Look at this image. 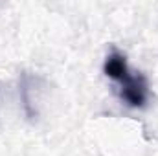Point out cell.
<instances>
[{
  "label": "cell",
  "mask_w": 158,
  "mask_h": 156,
  "mask_svg": "<svg viewBox=\"0 0 158 156\" xmlns=\"http://www.w3.org/2000/svg\"><path fill=\"white\" fill-rule=\"evenodd\" d=\"M107 77L114 79L119 84V94L121 99L134 107L140 109L145 105L147 101V83L140 74L131 72L125 55H121L118 51H110L105 59V66H103Z\"/></svg>",
  "instance_id": "cell-1"
}]
</instances>
